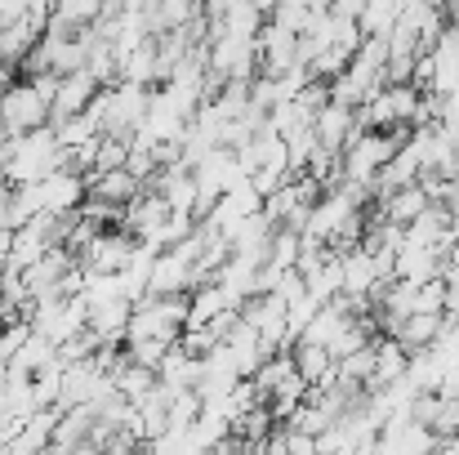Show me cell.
I'll list each match as a JSON object with an SVG mask.
<instances>
[{"instance_id":"obj_5","label":"cell","mask_w":459,"mask_h":455,"mask_svg":"<svg viewBox=\"0 0 459 455\" xmlns=\"http://www.w3.org/2000/svg\"><path fill=\"white\" fill-rule=\"evenodd\" d=\"M437 433L415 416H397L379 429V455H437Z\"/></svg>"},{"instance_id":"obj_27","label":"cell","mask_w":459,"mask_h":455,"mask_svg":"<svg viewBox=\"0 0 459 455\" xmlns=\"http://www.w3.org/2000/svg\"><path fill=\"white\" fill-rule=\"evenodd\" d=\"M0 228H13V183L0 174Z\"/></svg>"},{"instance_id":"obj_21","label":"cell","mask_w":459,"mask_h":455,"mask_svg":"<svg viewBox=\"0 0 459 455\" xmlns=\"http://www.w3.org/2000/svg\"><path fill=\"white\" fill-rule=\"evenodd\" d=\"M299 255H304V232L299 228H277L273 241H268V268H299Z\"/></svg>"},{"instance_id":"obj_23","label":"cell","mask_w":459,"mask_h":455,"mask_svg":"<svg viewBox=\"0 0 459 455\" xmlns=\"http://www.w3.org/2000/svg\"><path fill=\"white\" fill-rule=\"evenodd\" d=\"M54 135H58L63 152H76V148H85V144H94L103 130H99L94 117L85 112V117H72V121H54Z\"/></svg>"},{"instance_id":"obj_1","label":"cell","mask_w":459,"mask_h":455,"mask_svg":"<svg viewBox=\"0 0 459 455\" xmlns=\"http://www.w3.org/2000/svg\"><path fill=\"white\" fill-rule=\"evenodd\" d=\"M63 165H67V152L58 144L54 126L9 139V148L0 156V174H4L13 188H22V183H45V179H49L54 170H63Z\"/></svg>"},{"instance_id":"obj_15","label":"cell","mask_w":459,"mask_h":455,"mask_svg":"<svg viewBox=\"0 0 459 455\" xmlns=\"http://www.w3.org/2000/svg\"><path fill=\"white\" fill-rule=\"evenodd\" d=\"M156 380H160L169 393H187V389H196V380H201V357H192L183 344H174V348L165 353V362L156 366Z\"/></svg>"},{"instance_id":"obj_20","label":"cell","mask_w":459,"mask_h":455,"mask_svg":"<svg viewBox=\"0 0 459 455\" xmlns=\"http://www.w3.org/2000/svg\"><path fill=\"white\" fill-rule=\"evenodd\" d=\"M205 18V0H156V31H183Z\"/></svg>"},{"instance_id":"obj_10","label":"cell","mask_w":459,"mask_h":455,"mask_svg":"<svg viewBox=\"0 0 459 455\" xmlns=\"http://www.w3.org/2000/svg\"><path fill=\"white\" fill-rule=\"evenodd\" d=\"M312 130H316V144H321V148L334 152V156H343V148L352 144V135H357L361 126H357V112H352V108H343V103L330 99V103L316 112Z\"/></svg>"},{"instance_id":"obj_7","label":"cell","mask_w":459,"mask_h":455,"mask_svg":"<svg viewBox=\"0 0 459 455\" xmlns=\"http://www.w3.org/2000/svg\"><path fill=\"white\" fill-rule=\"evenodd\" d=\"M169 206H165V197L160 192H152V188H143L130 206H126V232L130 237H139V241H152L156 246V237H160V228L169 223Z\"/></svg>"},{"instance_id":"obj_12","label":"cell","mask_w":459,"mask_h":455,"mask_svg":"<svg viewBox=\"0 0 459 455\" xmlns=\"http://www.w3.org/2000/svg\"><path fill=\"white\" fill-rule=\"evenodd\" d=\"M307 286V295L316 303H334L343 295V255H334L330 246H325V255L316 259V268L312 273H299Z\"/></svg>"},{"instance_id":"obj_16","label":"cell","mask_w":459,"mask_h":455,"mask_svg":"<svg viewBox=\"0 0 459 455\" xmlns=\"http://www.w3.org/2000/svg\"><path fill=\"white\" fill-rule=\"evenodd\" d=\"M433 206V197L420 188V183H411V188H402V192H388L384 201H375V210L384 214V219H393V223H402V228H411L424 210Z\"/></svg>"},{"instance_id":"obj_9","label":"cell","mask_w":459,"mask_h":455,"mask_svg":"<svg viewBox=\"0 0 459 455\" xmlns=\"http://www.w3.org/2000/svg\"><path fill=\"white\" fill-rule=\"evenodd\" d=\"M148 188L165 197V206H169V210L196 214V206H201V188H196V174H192L187 165H160V174H156Z\"/></svg>"},{"instance_id":"obj_28","label":"cell","mask_w":459,"mask_h":455,"mask_svg":"<svg viewBox=\"0 0 459 455\" xmlns=\"http://www.w3.org/2000/svg\"><path fill=\"white\" fill-rule=\"evenodd\" d=\"M442 282H446V312H459V268H446Z\"/></svg>"},{"instance_id":"obj_24","label":"cell","mask_w":459,"mask_h":455,"mask_svg":"<svg viewBox=\"0 0 459 455\" xmlns=\"http://www.w3.org/2000/svg\"><path fill=\"white\" fill-rule=\"evenodd\" d=\"M433 433H437V438H459V398H442V393H437Z\"/></svg>"},{"instance_id":"obj_18","label":"cell","mask_w":459,"mask_h":455,"mask_svg":"<svg viewBox=\"0 0 459 455\" xmlns=\"http://www.w3.org/2000/svg\"><path fill=\"white\" fill-rule=\"evenodd\" d=\"M148 183L143 179H134L126 165L121 170H108V174H94L90 179V197H99V201H112V206H130L139 192H143Z\"/></svg>"},{"instance_id":"obj_3","label":"cell","mask_w":459,"mask_h":455,"mask_svg":"<svg viewBox=\"0 0 459 455\" xmlns=\"http://www.w3.org/2000/svg\"><path fill=\"white\" fill-rule=\"evenodd\" d=\"M0 126L9 130V139L54 126L49 99L40 94V85H36L31 76H27V81H9V85H4V94H0Z\"/></svg>"},{"instance_id":"obj_6","label":"cell","mask_w":459,"mask_h":455,"mask_svg":"<svg viewBox=\"0 0 459 455\" xmlns=\"http://www.w3.org/2000/svg\"><path fill=\"white\" fill-rule=\"evenodd\" d=\"M36 188H40V214H76L85 206V197H90V179L76 174V170H67V165L54 170Z\"/></svg>"},{"instance_id":"obj_22","label":"cell","mask_w":459,"mask_h":455,"mask_svg":"<svg viewBox=\"0 0 459 455\" xmlns=\"http://www.w3.org/2000/svg\"><path fill=\"white\" fill-rule=\"evenodd\" d=\"M397 18H402V0H366L357 27H361V36H393Z\"/></svg>"},{"instance_id":"obj_17","label":"cell","mask_w":459,"mask_h":455,"mask_svg":"<svg viewBox=\"0 0 459 455\" xmlns=\"http://www.w3.org/2000/svg\"><path fill=\"white\" fill-rule=\"evenodd\" d=\"M223 312H232L223 286H219V282H205V286H196V291L187 295V330H192V326H214ZM237 312H241V308H237Z\"/></svg>"},{"instance_id":"obj_2","label":"cell","mask_w":459,"mask_h":455,"mask_svg":"<svg viewBox=\"0 0 459 455\" xmlns=\"http://www.w3.org/2000/svg\"><path fill=\"white\" fill-rule=\"evenodd\" d=\"M27 321L36 335H45L54 348H63L67 339L85 335L90 330V300L85 295H49V300H36L27 308Z\"/></svg>"},{"instance_id":"obj_32","label":"cell","mask_w":459,"mask_h":455,"mask_svg":"<svg viewBox=\"0 0 459 455\" xmlns=\"http://www.w3.org/2000/svg\"><path fill=\"white\" fill-rule=\"evenodd\" d=\"M307 455H321V451H307Z\"/></svg>"},{"instance_id":"obj_19","label":"cell","mask_w":459,"mask_h":455,"mask_svg":"<svg viewBox=\"0 0 459 455\" xmlns=\"http://www.w3.org/2000/svg\"><path fill=\"white\" fill-rule=\"evenodd\" d=\"M117 0H54V22L67 27V31H85L94 27Z\"/></svg>"},{"instance_id":"obj_25","label":"cell","mask_w":459,"mask_h":455,"mask_svg":"<svg viewBox=\"0 0 459 455\" xmlns=\"http://www.w3.org/2000/svg\"><path fill=\"white\" fill-rule=\"evenodd\" d=\"M415 312H446V282L433 277L415 291Z\"/></svg>"},{"instance_id":"obj_14","label":"cell","mask_w":459,"mask_h":455,"mask_svg":"<svg viewBox=\"0 0 459 455\" xmlns=\"http://www.w3.org/2000/svg\"><path fill=\"white\" fill-rule=\"evenodd\" d=\"M406 366H411V353L402 348V339L375 335V375H370V389H384V384L406 380Z\"/></svg>"},{"instance_id":"obj_31","label":"cell","mask_w":459,"mask_h":455,"mask_svg":"<svg viewBox=\"0 0 459 455\" xmlns=\"http://www.w3.org/2000/svg\"><path fill=\"white\" fill-rule=\"evenodd\" d=\"M134 455H160V451H156L152 442H143V447H139V451H134Z\"/></svg>"},{"instance_id":"obj_13","label":"cell","mask_w":459,"mask_h":455,"mask_svg":"<svg viewBox=\"0 0 459 455\" xmlns=\"http://www.w3.org/2000/svg\"><path fill=\"white\" fill-rule=\"evenodd\" d=\"M290 357H295V371L304 375L312 389H330V384L339 380L330 348H321V344H312V339H299V344L290 348Z\"/></svg>"},{"instance_id":"obj_26","label":"cell","mask_w":459,"mask_h":455,"mask_svg":"<svg viewBox=\"0 0 459 455\" xmlns=\"http://www.w3.org/2000/svg\"><path fill=\"white\" fill-rule=\"evenodd\" d=\"M31 13V0H0V27H13Z\"/></svg>"},{"instance_id":"obj_4","label":"cell","mask_w":459,"mask_h":455,"mask_svg":"<svg viewBox=\"0 0 459 455\" xmlns=\"http://www.w3.org/2000/svg\"><path fill=\"white\" fill-rule=\"evenodd\" d=\"M139 250V237H130L126 228H103L85 250H81V268L85 273H126L130 259Z\"/></svg>"},{"instance_id":"obj_30","label":"cell","mask_w":459,"mask_h":455,"mask_svg":"<svg viewBox=\"0 0 459 455\" xmlns=\"http://www.w3.org/2000/svg\"><path fill=\"white\" fill-rule=\"evenodd\" d=\"M255 4H259V13H264V18H273V13H277V4H281V0H255Z\"/></svg>"},{"instance_id":"obj_8","label":"cell","mask_w":459,"mask_h":455,"mask_svg":"<svg viewBox=\"0 0 459 455\" xmlns=\"http://www.w3.org/2000/svg\"><path fill=\"white\" fill-rule=\"evenodd\" d=\"M99 81L90 72H72V76H58V90H54V121H72V117H85L90 103L99 99Z\"/></svg>"},{"instance_id":"obj_29","label":"cell","mask_w":459,"mask_h":455,"mask_svg":"<svg viewBox=\"0 0 459 455\" xmlns=\"http://www.w3.org/2000/svg\"><path fill=\"white\" fill-rule=\"evenodd\" d=\"M9 250H13V228H0V268L9 264Z\"/></svg>"},{"instance_id":"obj_11","label":"cell","mask_w":459,"mask_h":455,"mask_svg":"<svg viewBox=\"0 0 459 455\" xmlns=\"http://www.w3.org/2000/svg\"><path fill=\"white\" fill-rule=\"evenodd\" d=\"M446 321H451V312H411V317L393 330V339H402L406 353H420V348H433V344L442 339Z\"/></svg>"}]
</instances>
